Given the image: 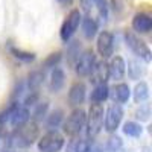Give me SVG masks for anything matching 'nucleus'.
Masks as SVG:
<instances>
[{
	"mask_svg": "<svg viewBox=\"0 0 152 152\" xmlns=\"http://www.w3.org/2000/svg\"><path fill=\"white\" fill-rule=\"evenodd\" d=\"M43 82V73L41 72H34L29 76V91H37Z\"/></svg>",
	"mask_w": 152,
	"mask_h": 152,
	"instance_id": "4be33fe9",
	"label": "nucleus"
},
{
	"mask_svg": "<svg viewBox=\"0 0 152 152\" xmlns=\"http://www.w3.org/2000/svg\"><path fill=\"white\" fill-rule=\"evenodd\" d=\"M96 64V56L93 53V50H85L81 55H78L76 58V64H75V70L79 76H90L93 67Z\"/></svg>",
	"mask_w": 152,
	"mask_h": 152,
	"instance_id": "0eeeda50",
	"label": "nucleus"
},
{
	"mask_svg": "<svg viewBox=\"0 0 152 152\" xmlns=\"http://www.w3.org/2000/svg\"><path fill=\"white\" fill-rule=\"evenodd\" d=\"M96 47L102 58H110L114 52V35L108 31L100 32L96 41Z\"/></svg>",
	"mask_w": 152,
	"mask_h": 152,
	"instance_id": "1a4fd4ad",
	"label": "nucleus"
},
{
	"mask_svg": "<svg viewBox=\"0 0 152 152\" xmlns=\"http://www.w3.org/2000/svg\"><path fill=\"white\" fill-rule=\"evenodd\" d=\"M61 122H62V111L61 110H56V111H53L47 117V128L50 131H53V129L56 131V128L61 125Z\"/></svg>",
	"mask_w": 152,
	"mask_h": 152,
	"instance_id": "aec40b11",
	"label": "nucleus"
},
{
	"mask_svg": "<svg viewBox=\"0 0 152 152\" xmlns=\"http://www.w3.org/2000/svg\"><path fill=\"white\" fill-rule=\"evenodd\" d=\"M132 29L140 34H149L152 29V18L149 14L145 12H138L132 18Z\"/></svg>",
	"mask_w": 152,
	"mask_h": 152,
	"instance_id": "9b49d317",
	"label": "nucleus"
},
{
	"mask_svg": "<svg viewBox=\"0 0 152 152\" xmlns=\"http://www.w3.org/2000/svg\"><path fill=\"white\" fill-rule=\"evenodd\" d=\"M85 119H87V114L84 110L81 108H76L73 110L69 117L64 120V123H62V129H64V132L70 137H78L84 129H85Z\"/></svg>",
	"mask_w": 152,
	"mask_h": 152,
	"instance_id": "7ed1b4c3",
	"label": "nucleus"
},
{
	"mask_svg": "<svg viewBox=\"0 0 152 152\" xmlns=\"http://www.w3.org/2000/svg\"><path fill=\"white\" fill-rule=\"evenodd\" d=\"M58 2H59V3H64V5H67V3H72L73 0H58Z\"/></svg>",
	"mask_w": 152,
	"mask_h": 152,
	"instance_id": "cd10ccee",
	"label": "nucleus"
},
{
	"mask_svg": "<svg viewBox=\"0 0 152 152\" xmlns=\"http://www.w3.org/2000/svg\"><path fill=\"white\" fill-rule=\"evenodd\" d=\"M137 117L142 120H148L149 119V107L148 105H142L140 110L137 111Z\"/></svg>",
	"mask_w": 152,
	"mask_h": 152,
	"instance_id": "bb28decb",
	"label": "nucleus"
},
{
	"mask_svg": "<svg viewBox=\"0 0 152 152\" xmlns=\"http://www.w3.org/2000/svg\"><path fill=\"white\" fill-rule=\"evenodd\" d=\"M62 148H64V137L56 131H49L38 140L40 152H59Z\"/></svg>",
	"mask_w": 152,
	"mask_h": 152,
	"instance_id": "20e7f679",
	"label": "nucleus"
},
{
	"mask_svg": "<svg viewBox=\"0 0 152 152\" xmlns=\"http://www.w3.org/2000/svg\"><path fill=\"white\" fill-rule=\"evenodd\" d=\"M66 79V75H64V70L59 69V67H53L52 70V75H50V90L52 91H59L62 87H64V81Z\"/></svg>",
	"mask_w": 152,
	"mask_h": 152,
	"instance_id": "ddd939ff",
	"label": "nucleus"
},
{
	"mask_svg": "<svg viewBox=\"0 0 152 152\" xmlns=\"http://www.w3.org/2000/svg\"><path fill=\"white\" fill-rule=\"evenodd\" d=\"M46 111H47V104L44 102V104H40L38 105V108L35 110V113H34V119H41L43 116H46Z\"/></svg>",
	"mask_w": 152,
	"mask_h": 152,
	"instance_id": "a878e982",
	"label": "nucleus"
},
{
	"mask_svg": "<svg viewBox=\"0 0 152 152\" xmlns=\"http://www.w3.org/2000/svg\"><path fill=\"white\" fill-rule=\"evenodd\" d=\"M40 135V129H38L37 123H24L21 126H17L14 132L11 134L9 140L11 145L15 148H28L31 146Z\"/></svg>",
	"mask_w": 152,
	"mask_h": 152,
	"instance_id": "f257e3e1",
	"label": "nucleus"
},
{
	"mask_svg": "<svg viewBox=\"0 0 152 152\" xmlns=\"http://www.w3.org/2000/svg\"><path fill=\"white\" fill-rule=\"evenodd\" d=\"M148 97H149V87H148V84L146 82L137 84L135 90H134V99H135V102L137 104H142V102H145Z\"/></svg>",
	"mask_w": 152,
	"mask_h": 152,
	"instance_id": "6ab92c4d",
	"label": "nucleus"
},
{
	"mask_svg": "<svg viewBox=\"0 0 152 152\" xmlns=\"http://www.w3.org/2000/svg\"><path fill=\"white\" fill-rule=\"evenodd\" d=\"M66 151L67 152H90V143H88L85 138L73 137L72 140L67 143Z\"/></svg>",
	"mask_w": 152,
	"mask_h": 152,
	"instance_id": "dca6fc26",
	"label": "nucleus"
},
{
	"mask_svg": "<svg viewBox=\"0 0 152 152\" xmlns=\"http://www.w3.org/2000/svg\"><path fill=\"white\" fill-rule=\"evenodd\" d=\"M81 20H82V15H81L79 9L70 11V14L64 20V23H62V26H61V31H59V35H61L62 41H66V43L70 41V38L75 35L76 31H78L79 24H81Z\"/></svg>",
	"mask_w": 152,
	"mask_h": 152,
	"instance_id": "39448f33",
	"label": "nucleus"
},
{
	"mask_svg": "<svg viewBox=\"0 0 152 152\" xmlns=\"http://www.w3.org/2000/svg\"><path fill=\"white\" fill-rule=\"evenodd\" d=\"M123 132L129 137H138L142 134V126L137 122H126L123 125Z\"/></svg>",
	"mask_w": 152,
	"mask_h": 152,
	"instance_id": "412c9836",
	"label": "nucleus"
},
{
	"mask_svg": "<svg viewBox=\"0 0 152 152\" xmlns=\"http://www.w3.org/2000/svg\"><path fill=\"white\" fill-rule=\"evenodd\" d=\"M81 23H82V34H84V37L88 38V40H91V38L96 35V32H97V23L93 18H90V17L81 20Z\"/></svg>",
	"mask_w": 152,
	"mask_h": 152,
	"instance_id": "a211bd4d",
	"label": "nucleus"
},
{
	"mask_svg": "<svg viewBox=\"0 0 152 152\" xmlns=\"http://www.w3.org/2000/svg\"><path fill=\"white\" fill-rule=\"evenodd\" d=\"M61 59V53L56 52V53H52L46 61H44V67H58V62Z\"/></svg>",
	"mask_w": 152,
	"mask_h": 152,
	"instance_id": "b1692460",
	"label": "nucleus"
},
{
	"mask_svg": "<svg viewBox=\"0 0 152 152\" xmlns=\"http://www.w3.org/2000/svg\"><path fill=\"white\" fill-rule=\"evenodd\" d=\"M85 93H87V88L82 82H76L70 87V91H69V102L73 107H78L84 102L85 99Z\"/></svg>",
	"mask_w": 152,
	"mask_h": 152,
	"instance_id": "f8f14e48",
	"label": "nucleus"
},
{
	"mask_svg": "<svg viewBox=\"0 0 152 152\" xmlns=\"http://www.w3.org/2000/svg\"><path fill=\"white\" fill-rule=\"evenodd\" d=\"M107 69H108V78L114 79V81L122 79L125 76V73H126V64H125L122 56L111 58V61L107 64Z\"/></svg>",
	"mask_w": 152,
	"mask_h": 152,
	"instance_id": "9d476101",
	"label": "nucleus"
},
{
	"mask_svg": "<svg viewBox=\"0 0 152 152\" xmlns=\"http://www.w3.org/2000/svg\"><path fill=\"white\" fill-rule=\"evenodd\" d=\"M93 3H94L96 8L99 9L100 15H102L104 18H107V15H108V5H107V0H93Z\"/></svg>",
	"mask_w": 152,
	"mask_h": 152,
	"instance_id": "393cba45",
	"label": "nucleus"
},
{
	"mask_svg": "<svg viewBox=\"0 0 152 152\" xmlns=\"http://www.w3.org/2000/svg\"><path fill=\"white\" fill-rule=\"evenodd\" d=\"M11 52H12V55H14L17 59H21V61H32L35 56H34V53H29V52H23V50H18V49H11Z\"/></svg>",
	"mask_w": 152,
	"mask_h": 152,
	"instance_id": "5701e85b",
	"label": "nucleus"
},
{
	"mask_svg": "<svg viewBox=\"0 0 152 152\" xmlns=\"http://www.w3.org/2000/svg\"><path fill=\"white\" fill-rule=\"evenodd\" d=\"M104 116L105 111L102 104H91L85 119V132L88 138L96 137L104 128Z\"/></svg>",
	"mask_w": 152,
	"mask_h": 152,
	"instance_id": "f03ea898",
	"label": "nucleus"
},
{
	"mask_svg": "<svg viewBox=\"0 0 152 152\" xmlns=\"http://www.w3.org/2000/svg\"><path fill=\"white\" fill-rule=\"evenodd\" d=\"M123 119V110L120 107V104H113L107 111H105V116H104V125H105V129L108 132H114Z\"/></svg>",
	"mask_w": 152,
	"mask_h": 152,
	"instance_id": "6e6552de",
	"label": "nucleus"
},
{
	"mask_svg": "<svg viewBox=\"0 0 152 152\" xmlns=\"http://www.w3.org/2000/svg\"><path fill=\"white\" fill-rule=\"evenodd\" d=\"M125 40H126V44H128V47L132 50L137 56L143 58L146 62L151 61V49L148 47V44L142 40V38H138V37H137L135 34H132V32H126Z\"/></svg>",
	"mask_w": 152,
	"mask_h": 152,
	"instance_id": "423d86ee",
	"label": "nucleus"
},
{
	"mask_svg": "<svg viewBox=\"0 0 152 152\" xmlns=\"http://www.w3.org/2000/svg\"><path fill=\"white\" fill-rule=\"evenodd\" d=\"M90 76L93 78V81H94L96 84H102V82H105L107 78H108V69H107V64H105V62H99V61H96V64H94V67H93Z\"/></svg>",
	"mask_w": 152,
	"mask_h": 152,
	"instance_id": "2eb2a0df",
	"label": "nucleus"
},
{
	"mask_svg": "<svg viewBox=\"0 0 152 152\" xmlns=\"http://www.w3.org/2000/svg\"><path fill=\"white\" fill-rule=\"evenodd\" d=\"M110 96V88L107 85V82L102 84H96L94 90L91 91V100L94 104H102L104 100H107Z\"/></svg>",
	"mask_w": 152,
	"mask_h": 152,
	"instance_id": "f3484780",
	"label": "nucleus"
},
{
	"mask_svg": "<svg viewBox=\"0 0 152 152\" xmlns=\"http://www.w3.org/2000/svg\"><path fill=\"white\" fill-rule=\"evenodd\" d=\"M129 96H131V90H129L128 84L120 82V84H117V85H114V88H113V97H114V100H116V102H119V104L128 102Z\"/></svg>",
	"mask_w": 152,
	"mask_h": 152,
	"instance_id": "4468645a",
	"label": "nucleus"
}]
</instances>
